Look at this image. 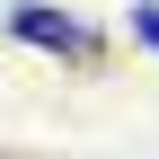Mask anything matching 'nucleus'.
I'll list each match as a JSON object with an SVG mask.
<instances>
[{
	"instance_id": "f257e3e1",
	"label": "nucleus",
	"mask_w": 159,
	"mask_h": 159,
	"mask_svg": "<svg viewBox=\"0 0 159 159\" xmlns=\"http://www.w3.org/2000/svg\"><path fill=\"white\" fill-rule=\"evenodd\" d=\"M9 35H18V44H35V53H71V62H89V53H97V35L80 27L71 9H53V0H27V9H9Z\"/></svg>"
},
{
	"instance_id": "f03ea898",
	"label": "nucleus",
	"mask_w": 159,
	"mask_h": 159,
	"mask_svg": "<svg viewBox=\"0 0 159 159\" xmlns=\"http://www.w3.org/2000/svg\"><path fill=\"white\" fill-rule=\"evenodd\" d=\"M133 35H142V44L159 53V0H133Z\"/></svg>"
}]
</instances>
